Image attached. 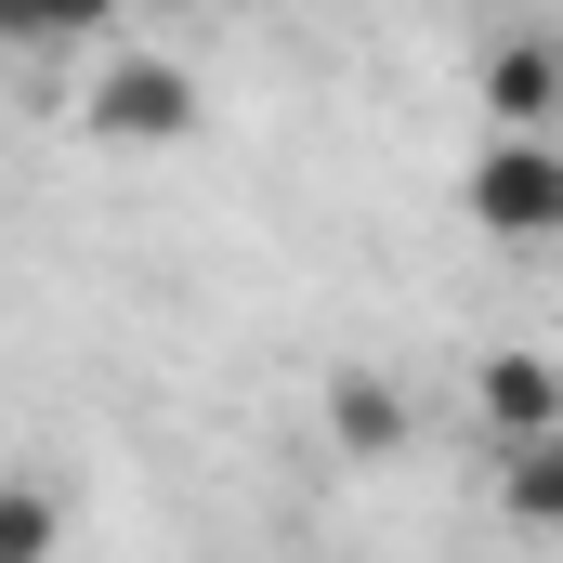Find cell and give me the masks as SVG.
Segmentation results:
<instances>
[{"mask_svg": "<svg viewBox=\"0 0 563 563\" xmlns=\"http://www.w3.org/2000/svg\"><path fill=\"white\" fill-rule=\"evenodd\" d=\"M459 197H472V223H485V236H511V250H525V236H551V223H563V157H551L538 132H511L472 184H459Z\"/></svg>", "mask_w": 563, "mask_h": 563, "instance_id": "1", "label": "cell"}, {"mask_svg": "<svg viewBox=\"0 0 563 563\" xmlns=\"http://www.w3.org/2000/svg\"><path fill=\"white\" fill-rule=\"evenodd\" d=\"M106 144H184L197 132V79L184 66H157V53H132V66H106L92 79V106H79Z\"/></svg>", "mask_w": 563, "mask_h": 563, "instance_id": "2", "label": "cell"}, {"mask_svg": "<svg viewBox=\"0 0 563 563\" xmlns=\"http://www.w3.org/2000/svg\"><path fill=\"white\" fill-rule=\"evenodd\" d=\"M485 420L511 432V445H551L563 432V380L538 367V354H498V367H485Z\"/></svg>", "mask_w": 563, "mask_h": 563, "instance_id": "3", "label": "cell"}, {"mask_svg": "<svg viewBox=\"0 0 563 563\" xmlns=\"http://www.w3.org/2000/svg\"><path fill=\"white\" fill-rule=\"evenodd\" d=\"M328 432H341L354 459H394V445H407V394L367 380V367H341V380H328Z\"/></svg>", "mask_w": 563, "mask_h": 563, "instance_id": "4", "label": "cell"}, {"mask_svg": "<svg viewBox=\"0 0 563 563\" xmlns=\"http://www.w3.org/2000/svg\"><path fill=\"white\" fill-rule=\"evenodd\" d=\"M551 92H563V66L538 53V40H511V53L485 66V106H498V132H551Z\"/></svg>", "mask_w": 563, "mask_h": 563, "instance_id": "5", "label": "cell"}, {"mask_svg": "<svg viewBox=\"0 0 563 563\" xmlns=\"http://www.w3.org/2000/svg\"><path fill=\"white\" fill-rule=\"evenodd\" d=\"M119 0H0V40L13 53H53V40H92Z\"/></svg>", "mask_w": 563, "mask_h": 563, "instance_id": "6", "label": "cell"}, {"mask_svg": "<svg viewBox=\"0 0 563 563\" xmlns=\"http://www.w3.org/2000/svg\"><path fill=\"white\" fill-rule=\"evenodd\" d=\"M53 538H66V511L40 485H0V563H53Z\"/></svg>", "mask_w": 563, "mask_h": 563, "instance_id": "7", "label": "cell"}, {"mask_svg": "<svg viewBox=\"0 0 563 563\" xmlns=\"http://www.w3.org/2000/svg\"><path fill=\"white\" fill-rule=\"evenodd\" d=\"M498 498H511V525H525V538L563 525V459H551V445H511V485H498Z\"/></svg>", "mask_w": 563, "mask_h": 563, "instance_id": "8", "label": "cell"}]
</instances>
